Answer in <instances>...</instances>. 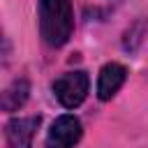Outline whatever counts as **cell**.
<instances>
[{"label":"cell","mask_w":148,"mask_h":148,"mask_svg":"<svg viewBox=\"0 0 148 148\" xmlns=\"http://www.w3.org/2000/svg\"><path fill=\"white\" fill-rule=\"evenodd\" d=\"M39 32L49 46H65L74 32L72 0H39Z\"/></svg>","instance_id":"obj_1"},{"label":"cell","mask_w":148,"mask_h":148,"mask_svg":"<svg viewBox=\"0 0 148 148\" xmlns=\"http://www.w3.org/2000/svg\"><path fill=\"white\" fill-rule=\"evenodd\" d=\"M39 123H42L39 116H18V118H12L5 125L7 146L9 148H30Z\"/></svg>","instance_id":"obj_4"},{"label":"cell","mask_w":148,"mask_h":148,"mask_svg":"<svg viewBox=\"0 0 148 148\" xmlns=\"http://www.w3.org/2000/svg\"><path fill=\"white\" fill-rule=\"evenodd\" d=\"M30 97V83L28 79H16L12 81L2 92H0V109L7 111V113H14L18 111Z\"/></svg>","instance_id":"obj_6"},{"label":"cell","mask_w":148,"mask_h":148,"mask_svg":"<svg viewBox=\"0 0 148 148\" xmlns=\"http://www.w3.org/2000/svg\"><path fill=\"white\" fill-rule=\"evenodd\" d=\"M83 125L74 113H62L53 120L46 134V148H74L81 141Z\"/></svg>","instance_id":"obj_3"},{"label":"cell","mask_w":148,"mask_h":148,"mask_svg":"<svg viewBox=\"0 0 148 148\" xmlns=\"http://www.w3.org/2000/svg\"><path fill=\"white\" fill-rule=\"evenodd\" d=\"M9 58H12V44H9L7 35H5V30L0 25V65H7Z\"/></svg>","instance_id":"obj_7"},{"label":"cell","mask_w":148,"mask_h":148,"mask_svg":"<svg viewBox=\"0 0 148 148\" xmlns=\"http://www.w3.org/2000/svg\"><path fill=\"white\" fill-rule=\"evenodd\" d=\"M127 79V67L120 65V62H106L102 69H99V76H97V97L102 102H109L125 83Z\"/></svg>","instance_id":"obj_5"},{"label":"cell","mask_w":148,"mask_h":148,"mask_svg":"<svg viewBox=\"0 0 148 148\" xmlns=\"http://www.w3.org/2000/svg\"><path fill=\"white\" fill-rule=\"evenodd\" d=\"M53 95L56 99L65 106V109H76L83 104V99L88 97V90H90V79L83 69H76V72H65L60 74L56 81H53Z\"/></svg>","instance_id":"obj_2"}]
</instances>
